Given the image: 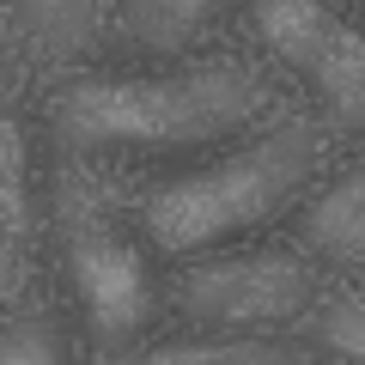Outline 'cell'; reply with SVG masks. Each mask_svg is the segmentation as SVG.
<instances>
[{
    "mask_svg": "<svg viewBox=\"0 0 365 365\" xmlns=\"http://www.w3.org/2000/svg\"><path fill=\"white\" fill-rule=\"evenodd\" d=\"M304 335L317 341L323 353H341V359H365V299H317Z\"/></svg>",
    "mask_w": 365,
    "mask_h": 365,
    "instance_id": "cell-10",
    "label": "cell"
},
{
    "mask_svg": "<svg viewBox=\"0 0 365 365\" xmlns=\"http://www.w3.org/2000/svg\"><path fill=\"white\" fill-rule=\"evenodd\" d=\"M262 110V79L237 61H201L170 79L73 73L49 98L61 153H182L237 134Z\"/></svg>",
    "mask_w": 365,
    "mask_h": 365,
    "instance_id": "cell-1",
    "label": "cell"
},
{
    "mask_svg": "<svg viewBox=\"0 0 365 365\" xmlns=\"http://www.w3.org/2000/svg\"><path fill=\"white\" fill-rule=\"evenodd\" d=\"M304 244L335 262H365V165L317 195V207L304 213Z\"/></svg>",
    "mask_w": 365,
    "mask_h": 365,
    "instance_id": "cell-6",
    "label": "cell"
},
{
    "mask_svg": "<svg viewBox=\"0 0 365 365\" xmlns=\"http://www.w3.org/2000/svg\"><path fill=\"white\" fill-rule=\"evenodd\" d=\"M153 359H201V365H274V359H299L292 347H268V341H170L153 347Z\"/></svg>",
    "mask_w": 365,
    "mask_h": 365,
    "instance_id": "cell-11",
    "label": "cell"
},
{
    "mask_svg": "<svg viewBox=\"0 0 365 365\" xmlns=\"http://www.w3.org/2000/svg\"><path fill=\"white\" fill-rule=\"evenodd\" d=\"M128 31L146 43V49H182L195 43L213 19L232 13V0H128Z\"/></svg>",
    "mask_w": 365,
    "mask_h": 365,
    "instance_id": "cell-7",
    "label": "cell"
},
{
    "mask_svg": "<svg viewBox=\"0 0 365 365\" xmlns=\"http://www.w3.org/2000/svg\"><path fill=\"white\" fill-rule=\"evenodd\" d=\"M0 182H6V237H31L37 232V201H31V182H25V134H19V116L6 110L0 122Z\"/></svg>",
    "mask_w": 365,
    "mask_h": 365,
    "instance_id": "cell-9",
    "label": "cell"
},
{
    "mask_svg": "<svg viewBox=\"0 0 365 365\" xmlns=\"http://www.w3.org/2000/svg\"><path fill=\"white\" fill-rule=\"evenodd\" d=\"M25 31L49 49H86L98 31V0H19Z\"/></svg>",
    "mask_w": 365,
    "mask_h": 365,
    "instance_id": "cell-8",
    "label": "cell"
},
{
    "mask_svg": "<svg viewBox=\"0 0 365 365\" xmlns=\"http://www.w3.org/2000/svg\"><path fill=\"white\" fill-rule=\"evenodd\" d=\"M61 256L79 292V311H86V335L98 341V353H122L158 311V287L140 244L98 213H67Z\"/></svg>",
    "mask_w": 365,
    "mask_h": 365,
    "instance_id": "cell-3",
    "label": "cell"
},
{
    "mask_svg": "<svg viewBox=\"0 0 365 365\" xmlns=\"http://www.w3.org/2000/svg\"><path fill=\"white\" fill-rule=\"evenodd\" d=\"M182 311L201 323H287V317L317 304V268L280 250L262 256H232V262H207L182 280Z\"/></svg>",
    "mask_w": 365,
    "mask_h": 365,
    "instance_id": "cell-5",
    "label": "cell"
},
{
    "mask_svg": "<svg viewBox=\"0 0 365 365\" xmlns=\"http://www.w3.org/2000/svg\"><path fill=\"white\" fill-rule=\"evenodd\" d=\"M317 165H323V128L292 116L280 128H268L262 140H250L244 153L220 158V165L158 182L140 207V225L165 256L225 244V237L287 213L304 195V182L317 177Z\"/></svg>",
    "mask_w": 365,
    "mask_h": 365,
    "instance_id": "cell-2",
    "label": "cell"
},
{
    "mask_svg": "<svg viewBox=\"0 0 365 365\" xmlns=\"http://www.w3.org/2000/svg\"><path fill=\"white\" fill-rule=\"evenodd\" d=\"M256 31L317 91L335 128H365V37L329 0H256Z\"/></svg>",
    "mask_w": 365,
    "mask_h": 365,
    "instance_id": "cell-4",
    "label": "cell"
},
{
    "mask_svg": "<svg viewBox=\"0 0 365 365\" xmlns=\"http://www.w3.org/2000/svg\"><path fill=\"white\" fill-rule=\"evenodd\" d=\"M0 359H6V365H19V359H73V347H67V329H61V323L31 317V323H13V329H6Z\"/></svg>",
    "mask_w": 365,
    "mask_h": 365,
    "instance_id": "cell-12",
    "label": "cell"
}]
</instances>
